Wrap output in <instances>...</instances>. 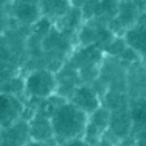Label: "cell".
I'll list each match as a JSON object with an SVG mask.
<instances>
[{
  "mask_svg": "<svg viewBox=\"0 0 146 146\" xmlns=\"http://www.w3.org/2000/svg\"><path fill=\"white\" fill-rule=\"evenodd\" d=\"M87 1L88 0H71L72 5H74V7H83Z\"/></svg>",
  "mask_w": 146,
  "mask_h": 146,
  "instance_id": "obj_13",
  "label": "cell"
},
{
  "mask_svg": "<svg viewBox=\"0 0 146 146\" xmlns=\"http://www.w3.org/2000/svg\"><path fill=\"white\" fill-rule=\"evenodd\" d=\"M71 0H40L41 13L50 17H64L69 12Z\"/></svg>",
  "mask_w": 146,
  "mask_h": 146,
  "instance_id": "obj_7",
  "label": "cell"
},
{
  "mask_svg": "<svg viewBox=\"0 0 146 146\" xmlns=\"http://www.w3.org/2000/svg\"><path fill=\"white\" fill-rule=\"evenodd\" d=\"M53 135H54L53 124H51V121H49V119L44 118V117H37L31 123V136L36 141L48 140Z\"/></svg>",
  "mask_w": 146,
  "mask_h": 146,
  "instance_id": "obj_8",
  "label": "cell"
},
{
  "mask_svg": "<svg viewBox=\"0 0 146 146\" xmlns=\"http://www.w3.org/2000/svg\"><path fill=\"white\" fill-rule=\"evenodd\" d=\"M51 124L56 137L69 141L86 131L88 124L87 113L76 104H63L55 109L51 117Z\"/></svg>",
  "mask_w": 146,
  "mask_h": 146,
  "instance_id": "obj_1",
  "label": "cell"
},
{
  "mask_svg": "<svg viewBox=\"0 0 146 146\" xmlns=\"http://www.w3.org/2000/svg\"><path fill=\"white\" fill-rule=\"evenodd\" d=\"M23 146H49V145H46L44 141H32V142H28V144H25Z\"/></svg>",
  "mask_w": 146,
  "mask_h": 146,
  "instance_id": "obj_12",
  "label": "cell"
},
{
  "mask_svg": "<svg viewBox=\"0 0 146 146\" xmlns=\"http://www.w3.org/2000/svg\"><path fill=\"white\" fill-rule=\"evenodd\" d=\"M142 137H144V139H142V141H144V145L146 146V131L144 132V135H142Z\"/></svg>",
  "mask_w": 146,
  "mask_h": 146,
  "instance_id": "obj_14",
  "label": "cell"
},
{
  "mask_svg": "<svg viewBox=\"0 0 146 146\" xmlns=\"http://www.w3.org/2000/svg\"><path fill=\"white\" fill-rule=\"evenodd\" d=\"M26 91L33 98H49L55 90V78L49 71L38 69L27 77L25 83Z\"/></svg>",
  "mask_w": 146,
  "mask_h": 146,
  "instance_id": "obj_2",
  "label": "cell"
},
{
  "mask_svg": "<svg viewBox=\"0 0 146 146\" xmlns=\"http://www.w3.org/2000/svg\"><path fill=\"white\" fill-rule=\"evenodd\" d=\"M109 122H110V113L103 108H98L92 113V118H91L90 123L95 124L98 128L103 129L104 127L108 126Z\"/></svg>",
  "mask_w": 146,
  "mask_h": 146,
  "instance_id": "obj_10",
  "label": "cell"
},
{
  "mask_svg": "<svg viewBox=\"0 0 146 146\" xmlns=\"http://www.w3.org/2000/svg\"><path fill=\"white\" fill-rule=\"evenodd\" d=\"M132 119L140 127L146 128V100H141L132 109Z\"/></svg>",
  "mask_w": 146,
  "mask_h": 146,
  "instance_id": "obj_9",
  "label": "cell"
},
{
  "mask_svg": "<svg viewBox=\"0 0 146 146\" xmlns=\"http://www.w3.org/2000/svg\"><path fill=\"white\" fill-rule=\"evenodd\" d=\"M22 113V104L9 94L0 95V126H10Z\"/></svg>",
  "mask_w": 146,
  "mask_h": 146,
  "instance_id": "obj_3",
  "label": "cell"
},
{
  "mask_svg": "<svg viewBox=\"0 0 146 146\" xmlns=\"http://www.w3.org/2000/svg\"><path fill=\"white\" fill-rule=\"evenodd\" d=\"M40 5L28 0H19L14 7V14L23 23H35L40 18Z\"/></svg>",
  "mask_w": 146,
  "mask_h": 146,
  "instance_id": "obj_6",
  "label": "cell"
},
{
  "mask_svg": "<svg viewBox=\"0 0 146 146\" xmlns=\"http://www.w3.org/2000/svg\"><path fill=\"white\" fill-rule=\"evenodd\" d=\"M66 146H91L90 142L86 141V140H81V139H72L69 141H67Z\"/></svg>",
  "mask_w": 146,
  "mask_h": 146,
  "instance_id": "obj_11",
  "label": "cell"
},
{
  "mask_svg": "<svg viewBox=\"0 0 146 146\" xmlns=\"http://www.w3.org/2000/svg\"><path fill=\"white\" fill-rule=\"evenodd\" d=\"M73 104H76L78 108L85 110L87 114H92L99 108L100 103H99V98L94 90H91L90 87H80L74 92Z\"/></svg>",
  "mask_w": 146,
  "mask_h": 146,
  "instance_id": "obj_5",
  "label": "cell"
},
{
  "mask_svg": "<svg viewBox=\"0 0 146 146\" xmlns=\"http://www.w3.org/2000/svg\"><path fill=\"white\" fill-rule=\"evenodd\" d=\"M127 40L135 50L146 53V13L137 18L135 26L127 33Z\"/></svg>",
  "mask_w": 146,
  "mask_h": 146,
  "instance_id": "obj_4",
  "label": "cell"
}]
</instances>
